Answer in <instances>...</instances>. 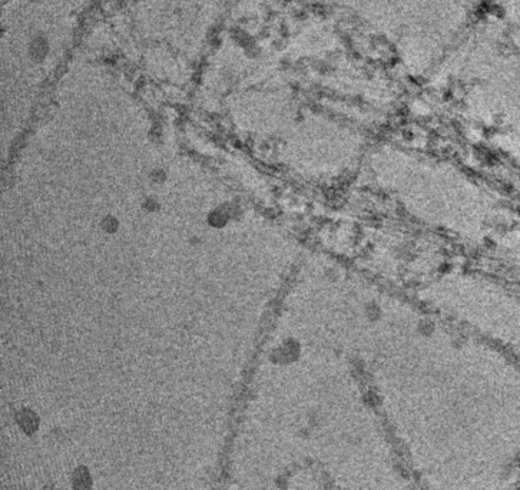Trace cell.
<instances>
[{
    "instance_id": "1",
    "label": "cell",
    "mask_w": 520,
    "mask_h": 490,
    "mask_svg": "<svg viewBox=\"0 0 520 490\" xmlns=\"http://www.w3.org/2000/svg\"><path fill=\"white\" fill-rule=\"evenodd\" d=\"M102 227L106 232H115L119 228V222L113 217H106L102 221Z\"/></svg>"
},
{
    "instance_id": "2",
    "label": "cell",
    "mask_w": 520,
    "mask_h": 490,
    "mask_svg": "<svg viewBox=\"0 0 520 490\" xmlns=\"http://www.w3.org/2000/svg\"><path fill=\"white\" fill-rule=\"evenodd\" d=\"M143 206H145L148 211H155V209H158V208H159V204H158V202H156L153 198H148V199L145 201Z\"/></svg>"
}]
</instances>
